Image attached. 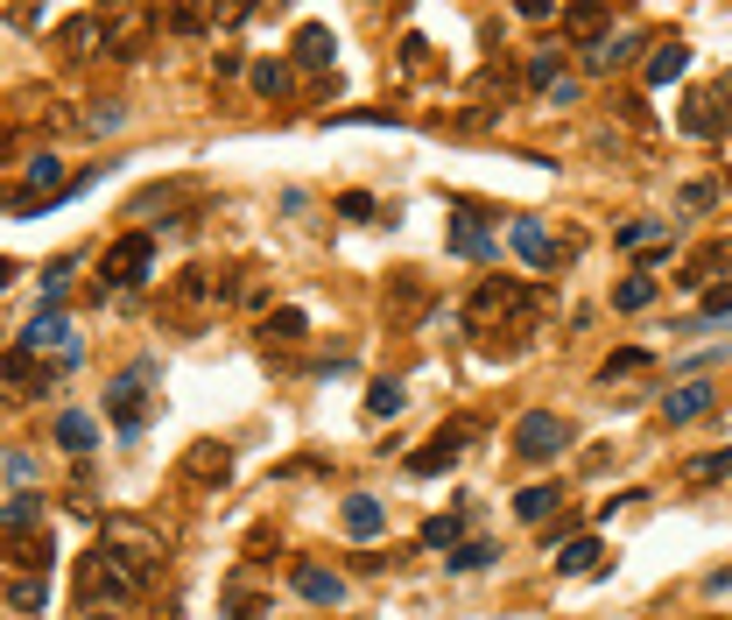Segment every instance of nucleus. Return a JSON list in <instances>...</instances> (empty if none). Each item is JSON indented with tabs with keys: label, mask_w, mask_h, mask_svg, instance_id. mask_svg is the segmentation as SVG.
Listing matches in <instances>:
<instances>
[{
	"label": "nucleus",
	"mask_w": 732,
	"mask_h": 620,
	"mask_svg": "<svg viewBox=\"0 0 732 620\" xmlns=\"http://www.w3.org/2000/svg\"><path fill=\"white\" fill-rule=\"evenodd\" d=\"M156 579H162V536L141 529L134 514H113L107 536L78 557V607L113 620V613H127Z\"/></svg>",
	"instance_id": "f257e3e1"
},
{
	"label": "nucleus",
	"mask_w": 732,
	"mask_h": 620,
	"mask_svg": "<svg viewBox=\"0 0 732 620\" xmlns=\"http://www.w3.org/2000/svg\"><path fill=\"white\" fill-rule=\"evenodd\" d=\"M719 269H732V240H711L705 255H697L691 269L677 275V283H683V289H705V283H711V275H719Z\"/></svg>",
	"instance_id": "412c9836"
},
{
	"label": "nucleus",
	"mask_w": 732,
	"mask_h": 620,
	"mask_svg": "<svg viewBox=\"0 0 732 620\" xmlns=\"http://www.w3.org/2000/svg\"><path fill=\"white\" fill-rule=\"evenodd\" d=\"M557 28L578 42V50H599V42L612 36V8H563V14H557Z\"/></svg>",
	"instance_id": "f8f14e48"
},
{
	"label": "nucleus",
	"mask_w": 732,
	"mask_h": 620,
	"mask_svg": "<svg viewBox=\"0 0 732 620\" xmlns=\"http://www.w3.org/2000/svg\"><path fill=\"white\" fill-rule=\"evenodd\" d=\"M648 233H662V219H626V226L612 233V240H620V247H641V240H648Z\"/></svg>",
	"instance_id": "4c0bfd02"
},
{
	"label": "nucleus",
	"mask_w": 732,
	"mask_h": 620,
	"mask_svg": "<svg viewBox=\"0 0 732 620\" xmlns=\"http://www.w3.org/2000/svg\"><path fill=\"white\" fill-rule=\"evenodd\" d=\"M691 480H732V451H705V459H691Z\"/></svg>",
	"instance_id": "72a5a7b5"
},
{
	"label": "nucleus",
	"mask_w": 732,
	"mask_h": 620,
	"mask_svg": "<svg viewBox=\"0 0 732 620\" xmlns=\"http://www.w3.org/2000/svg\"><path fill=\"white\" fill-rule=\"evenodd\" d=\"M226 480H233V451L219 445V437L190 445V459H184V486H226Z\"/></svg>",
	"instance_id": "9d476101"
},
{
	"label": "nucleus",
	"mask_w": 732,
	"mask_h": 620,
	"mask_svg": "<svg viewBox=\"0 0 732 620\" xmlns=\"http://www.w3.org/2000/svg\"><path fill=\"white\" fill-rule=\"evenodd\" d=\"M332 50H338V42H332V28L303 22V36H296V64H303V71H324V64H332Z\"/></svg>",
	"instance_id": "4be33fe9"
},
{
	"label": "nucleus",
	"mask_w": 732,
	"mask_h": 620,
	"mask_svg": "<svg viewBox=\"0 0 732 620\" xmlns=\"http://www.w3.org/2000/svg\"><path fill=\"white\" fill-rule=\"evenodd\" d=\"M42 522V494H8V536H28Z\"/></svg>",
	"instance_id": "c85d7f7f"
},
{
	"label": "nucleus",
	"mask_w": 732,
	"mask_h": 620,
	"mask_svg": "<svg viewBox=\"0 0 732 620\" xmlns=\"http://www.w3.org/2000/svg\"><path fill=\"white\" fill-rule=\"evenodd\" d=\"M338 219H373V198L367 190H346V198H338Z\"/></svg>",
	"instance_id": "ea45409f"
},
{
	"label": "nucleus",
	"mask_w": 732,
	"mask_h": 620,
	"mask_svg": "<svg viewBox=\"0 0 732 620\" xmlns=\"http://www.w3.org/2000/svg\"><path fill=\"white\" fill-rule=\"evenodd\" d=\"M451 255L458 261H493V255H500V240H493V226L480 212H458L451 219Z\"/></svg>",
	"instance_id": "9b49d317"
},
{
	"label": "nucleus",
	"mask_w": 732,
	"mask_h": 620,
	"mask_svg": "<svg viewBox=\"0 0 732 620\" xmlns=\"http://www.w3.org/2000/svg\"><path fill=\"white\" fill-rule=\"evenodd\" d=\"M162 28H176V36H212L219 14H204V8H170V14H162Z\"/></svg>",
	"instance_id": "c756f323"
},
{
	"label": "nucleus",
	"mask_w": 732,
	"mask_h": 620,
	"mask_svg": "<svg viewBox=\"0 0 732 620\" xmlns=\"http://www.w3.org/2000/svg\"><path fill=\"white\" fill-rule=\"evenodd\" d=\"M683 135H697V141H719V135H732V71L719 85H697L691 99H683Z\"/></svg>",
	"instance_id": "39448f33"
},
{
	"label": "nucleus",
	"mask_w": 732,
	"mask_h": 620,
	"mask_svg": "<svg viewBox=\"0 0 732 620\" xmlns=\"http://www.w3.org/2000/svg\"><path fill=\"white\" fill-rule=\"evenodd\" d=\"M683 64H691V42H683V36L648 42V64H641V78H648V85H669V78H683Z\"/></svg>",
	"instance_id": "2eb2a0df"
},
{
	"label": "nucleus",
	"mask_w": 732,
	"mask_h": 620,
	"mask_svg": "<svg viewBox=\"0 0 732 620\" xmlns=\"http://www.w3.org/2000/svg\"><path fill=\"white\" fill-rule=\"evenodd\" d=\"M507 240H514V255L529 261V269H557V261H563V247L543 233V219H514V233H507Z\"/></svg>",
	"instance_id": "ddd939ff"
},
{
	"label": "nucleus",
	"mask_w": 732,
	"mask_h": 620,
	"mask_svg": "<svg viewBox=\"0 0 732 620\" xmlns=\"http://www.w3.org/2000/svg\"><path fill=\"white\" fill-rule=\"evenodd\" d=\"M444 565H451V571H480V565H493V543H458Z\"/></svg>",
	"instance_id": "c9c22d12"
},
{
	"label": "nucleus",
	"mask_w": 732,
	"mask_h": 620,
	"mask_svg": "<svg viewBox=\"0 0 732 620\" xmlns=\"http://www.w3.org/2000/svg\"><path fill=\"white\" fill-rule=\"evenodd\" d=\"M466 437H472V423H451V431H437L423 451H409V472H415V480H437V472H451L458 451H466Z\"/></svg>",
	"instance_id": "1a4fd4ad"
},
{
	"label": "nucleus",
	"mask_w": 732,
	"mask_h": 620,
	"mask_svg": "<svg viewBox=\"0 0 732 620\" xmlns=\"http://www.w3.org/2000/svg\"><path fill=\"white\" fill-rule=\"evenodd\" d=\"M381 529H387V508H381V500H373V494H352L346 500V536H381Z\"/></svg>",
	"instance_id": "6ab92c4d"
},
{
	"label": "nucleus",
	"mask_w": 732,
	"mask_h": 620,
	"mask_svg": "<svg viewBox=\"0 0 732 620\" xmlns=\"http://www.w3.org/2000/svg\"><path fill=\"white\" fill-rule=\"evenodd\" d=\"M458 536H466V514H430V522H423V543H430V550H444V557L458 550Z\"/></svg>",
	"instance_id": "a878e982"
},
{
	"label": "nucleus",
	"mask_w": 732,
	"mask_h": 620,
	"mask_svg": "<svg viewBox=\"0 0 732 620\" xmlns=\"http://www.w3.org/2000/svg\"><path fill=\"white\" fill-rule=\"evenodd\" d=\"M641 367H648V352L626 346V352H612V360H606V374H599V381H626V374H641Z\"/></svg>",
	"instance_id": "e433bc0d"
},
{
	"label": "nucleus",
	"mask_w": 732,
	"mask_h": 620,
	"mask_svg": "<svg viewBox=\"0 0 732 620\" xmlns=\"http://www.w3.org/2000/svg\"><path fill=\"white\" fill-rule=\"evenodd\" d=\"M8 571H28V579H50V536H8Z\"/></svg>",
	"instance_id": "f3484780"
},
{
	"label": "nucleus",
	"mask_w": 732,
	"mask_h": 620,
	"mask_svg": "<svg viewBox=\"0 0 732 620\" xmlns=\"http://www.w3.org/2000/svg\"><path fill=\"white\" fill-rule=\"evenodd\" d=\"M705 318H732V283H711L705 289Z\"/></svg>",
	"instance_id": "58836bf2"
},
{
	"label": "nucleus",
	"mask_w": 732,
	"mask_h": 620,
	"mask_svg": "<svg viewBox=\"0 0 732 620\" xmlns=\"http://www.w3.org/2000/svg\"><path fill=\"white\" fill-rule=\"evenodd\" d=\"M289 64H275V57H268V64H253V92H261V99H282V92H289Z\"/></svg>",
	"instance_id": "2f4dec72"
},
{
	"label": "nucleus",
	"mask_w": 732,
	"mask_h": 620,
	"mask_svg": "<svg viewBox=\"0 0 732 620\" xmlns=\"http://www.w3.org/2000/svg\"><path fill=\"white\" fill-rule=\"evenodd\" d=\"M648 303H655V275H626L612 289V310H648Z\"/></svg>",
	"instance_id": "7c9ffc66"
},
{
	"label": "nucleus",
	"mask_w": 732,
	"mask_h": 620,
	"mask_svg": "<svg viewBox=\"0 0 732 620\" xmlns=\"http://www.w3.org/2000/svg\"><path fill=\"white\" fill-rule=\"evenodd\" d=\"M563 445H571V423H563L557 409H529V417L514 423V451H521L529 466H549Z\"/></svg>",
	"instance_id": "0eeeda50"
},
{
	"label": "nucleus",
	"mask_w": 732,
	"mask_h": 620,
	"mask_svg": "<svg viewBox=\"0 0 732 620\" xmlns=\"http://www.w3.org/2000/svg\"><path fill=\"white\" fill-rule=\"evenodd\" d=\"M14 346H22V352H36V360H50V352H57V360H71V367H78V338H71V318H57V310H42V318L28 324L22 338H14Z\"/></svg>",
	"instance_id": "6e6552de"
},
{
	"label": "nucleus",
	"mask_w": 732,
	"mask_h": 620,
	"mask_svg": "<svg viewBox=\"0 0 732 620\" xmlns=\"http://www.w3.org/2000/svg\"><path fill=\"white\" fill-rule=\"evenodd\" d=\"M226 297H233V283H219L212 269H176L170 283H162V318L170 324H204Z\"/></svg>",
	"instance_id": "7ed1b4c3"
},
{
	"label": "nucleus",
	"mask_w": 732,
	"mask_h": 620,
	"mask_svg": "<svg viewBox=\"0 0 732 620\" xmlns=\"http://www.w3.org/2000/svg\"><path fill=\"white\" fill-rule=\"evenodd\" d=\"M289 585L310 599V607H338V599H346V579L324 571V565H289Z\"/></svg>",
	"instance_id": "4468645a"
},
{
	"label": "nucleus",
	"mask_w": 732,
	"mask_h": 620,
	"mask_svg": "<svg viewBox=\"0 0 732 620\" xmlns=\"http://www.w3.org/2000/svg\"><path fill=\"white\" fill-rule=\"evenodd\" d=\"M121 121H127V113L113 107V99H107V107H92V113H78V127H85V135H113Z\"/></svg>",
	"instance_id": "f704fd0d"
},
{
	"label": "nucleus",
	"mask_w": 732,
	"mask_h": 620,
	"mask_svg": "<svg viewBox=\"0 0 732 620\" xmlns=\"http://www.w3.org/2000/svg\"><path fill=\"white\" fill-rule=\"evenodd\" d=\"M367 417H401V381H373L367 388Z\"/></svg>",
	"instance_id": "473e14b6"
},
{
	"label": "nucleus",
	"mask_w": 732,
	"mask_h": 620,
	"mask_svg": "<svg viewBox=\"0 0 732 620\" xmlns=\"http://www.w3.org/2000/svg\"><path fill=\"white\" fill-rule=\"evenodd\" d=\"M92 417H78V409H64V417H57V445L71 451V459H85V451H92Z\"/></svg>",
	"instance_id": "393cba45"
},
{
	"label": "nucleus",
	"mask_w": 732,
	"mask_h": 620,
	"mask_svg": "<svg viewBox=\"0 0 732 620\" xmlns=\"http://www.w3.org/2000/svg\"><path fill=\"white\" fill-rule=\"evenodd\" d=\"M148 269H156V240L148 233H121L107 247V261H99V297H121V289L148 283Z\"/></svg>",
	"instance_id": "20e7f679"
},
{
	"label": "nucleus",
	"mask_w": 732,
	"mask_h": 620,
	"mask_svg": "<svg viewBox=\"0 0 732 620\" xmlns=\"http://www.w3.org/2000/svg\"><path fill=\"white\" fill-rule=\"evenodd\" d=\"M8 607H14V613H42V607H50V579H28V571H8Z\"/></svg>",
	"instance_id": "aec40b11"
},
{
	"label": "nucleus",
	"mask_w": 732,
	"mask_h": 620,
	"mask_svg": "<svg viewBox=\"0 0 732 620\" xmlns=\"http://www.w3.org/2000/svg\"><path fill=\"white\" fill-rule=\"evenodd\" d=\"M634 50H641V36H606L599 50H585V71H620V64H634Z\"/></svg>",
	"instance_id": "b1692460"
},
{
	"label": "nucleus",
	"mask_w": 732,
	"mask_h": 620,
	"mask_svg": "<svg viewBox=\"0 0 732 620\" xmlns=\"http://www.w3.org/2000/svg\"><path fill=\"white\" fill-rule=\"evenodd\" d=\"M563 85H571V78H563V50H557V42H543V50L529 57V92H563Z\"/></svg>",
	"instance_id": "a211bd4d"
},
{
	"label": "nucleus",
	"mask_w": 732,
	"mask_h": 620,
	"mask_svg": "<svg viewBox=\"0 0 732 620\" xmlns=\"http://www.w3.org/2000/svg\"><path fill=\"white\" fill-rule=\"evenodd\" d=\"M535 318H543V297H535V289H521L514 275H486V283L466 297V332H472V338L535 332Z\"/></svg>",
	"instance_id": "f03ea898"
},
{
	"label": "nucleus",
	"mask_w": 732,
	"mask_h": 620,
	"mask_svg": "<svg viewBox=\"0 0 732 620\" xmlns=\"http://www.w3.org/2000/svg\"><path fill=\"white\" fill-rule=\"evenodd\" d=\"M711 402H719V388H711V381H683L677 395H662V417L669 423H697Z\"/></svg>",
	"instance_id": "dca6fc26"
},
{
	"label": "nucleus",
	"mask_w": 732,
	"mask_h": 620,
	"mask_svg": "<svg viewBox=\"0 0 732 620\" xmlns=\"http://www.w3.org/2000/svg\"><path fill=\"white\" fill-rule=\"evenodd\" d=\"M711 593H732V571H711Z\"/></svg>",
	"instance_id": "79ce46f5"
},
{
	"label": "nucleus",
	"mask_w": 732,
	"mask_h": 620,
	"mask_svg": "<svg viewBox=\"0 0 732 620\" xmlns=\"http://www.w3.org/2000/svg\"><path fill=\"white\" fill-rule=\"evenodd\" d=\"M303 332H310V318H303V310H275V318L261 324V338H268V346H296Z\"/></svg>",
	"instance_id": "bb28decb"
},
{
	"label": "nucleus",
	"mask_w": 732,
	"mask_h": 620,
	"mask_svg": "<svg viewBox=\"0 0 732 620\" xmlns=\"http://www.w3.org/2000/svg\"><path fill=\"white\" fill-rule=\"evenodd\" d=\"M148 374H156V367L141 360V367H127V374L107 388V417H113V431H121V437L148 431Z\"/></svg>",
	"instance_id": "423d86ee"
},
{
	"label": "nucleus",
	"mask_w": 732,
	"mask_h": 620,
	"mask_svg": "<svg viewBox=\"0 0 732 620\" xmlns=\"http://www.w3.org/2000/svg\"><path fill=\"white\" fill-rule=\"evenodd\" d=\"M557 508H563V494H557V486H529V494L514 500V514H521V522H549Z\"/></svg>",
	"instance_id": "cd10ccee"
},
{
	"label": "nucleus",
	"mask_w": 732,
	"mask_h": 620,
	"mask_svg": "<svg viewBox=\"0 0 732 620\" xmlns=\"http://www.w3.org/2000/svg\"><path fill=\"white\" fill-rule=\"evenodd\" d=\"M711 198H719V190H711V184H691V190H683V212H705Z\"/></svg>",
	"instance_id": "a19ab883"
},
{
	"label": "nucleus",
	"mask_w": 732,
	"mask_h": 620,
	"mask_svg": "<svg viewBox=\"0 0 732 620\" xmlns=\"http://www.w3.org/2000/svg\"><path fill=\"white\" fill-rule=\"evenodd\" d=\"M557 571L563 579H585V571H599V536H571L557 550Z\"/></svg>",
	"instance_id": "5701e85b"
}]
</instances>
